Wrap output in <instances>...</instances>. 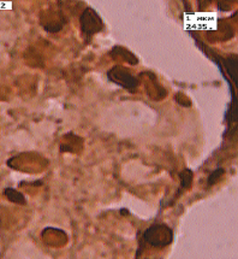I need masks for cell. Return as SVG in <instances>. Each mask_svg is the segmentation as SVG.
Here are the masks:
<instances>
[{
	"instance_id": "cell-12",
	"label": "cell",
	"mask_w": 238,
	"mask_h": 259,
	"mask_svg": "<svg viewBox=\"0 0 238 259\" xmlns=\"http://www.w3.org/2000/svg\"><path fill=\"white\" fill-rule=\"evenodd\" d=\"M176 100L177 103L180 104V105L182 106H186V107H189L190 105H192V103H190V100L188 99V98L184 96L183 93H178L176 96Z\"/></svg>"
},
{
	"instance_id": "cell-8",
	"label": "cell",
	"mask_w": 238,
	"mask_h": 259,
	"mask_svg": "<svg viewBox=\"0 0 238 259\" xmlns=\"http://www.w3.org/2000/svg\"><path fill=\"white\" fill-rule=\"evenodd\" d=\"M41 236L43 241H45V244L51 245L52 247H62V246H64L68 242L67 234H65V235L58 236L57 238V235H53L52 234L51 228H46L43 230Z\"/></svg>"
},
{
	"instance_id": "cell-9",
	"label": "cell",
	"mask_w": 238,
	"mask_h": 259,
	"mask_svg": "<svg viewBox=\"0 0 238 259\" xmlns=\"http://www.w3.org/2000/svg\"><path fill=\"white\" fill-rule=\"evenodd\" d=\"M4 195L11 201V203H15L18 205H26L27 204L26 197H24L21 192H18L17 189H15V188H5Z\"/></svg>"
},
{
	"instance_id": "cell-11",
	"label": "cell",
	"mask_w": 238,
	"mask_h": 259,
	"mask_svg": "<svg viewBox=\"0 0 238 259\" xmlns=\"http://www.w3.org/2000/svg\"><path fill=\"white\" fill-rule=\"evenodd\" d=\"M223 174H224V169H217V170H214V171H213L211 175H209V178H208V185L209 186H213L214 185V183H217L219 180L221 179V176H223Z\"/></svg>"
},
{
	"instance_id": "cell-3",
	"label": "cell",
	"mask_w": 238,
	"mask_h": 259,
	"mask_svg": "<svg viewBox=\"0 0 238 259\" xmlns=\"http://www.w3.org/2000/svg\"><path fill=\"white\" fill-rule=\"evenodd\" d=\"M80 24L82 34L87 37H92L104 28V22L101 17L92 8H87L82 12L80 17Z\"/></svg>"
},
{
	"instance_id": "cell-5",
	"label": "cell",
	"mask_w": 238,
	"mask_h": 259,
	"mask_svg": "<svg viewBox=\"0 0 238 259\" xmlns=\"http://www.w3.org/2000/svg\"><path fill=\"white\" fill-rule=\"evenodd\" d=\"M140 77L145 78L143 82H145L147 94H148L150 99L155 100V102H160V100L165 99L166 96H167V92L159 83V81L156 80L155 75L153 72L143 71L141 72Z\"/></svg>"
},
{
	"instance_id": "cell-4",
	"label": "cell",
	"mask_w": 238,
	"mask_h": 259,
	"mask_svg": "<svg viewBox=\"0 0 238 259\" xmlns=\"http://www.w3.org/2000/svg\"><path fill=\"white\" fill-rule=\"evenodd\" d=\"M40 22H41V26L46 31H48V33H58L67 24L68 20L63 12L48 10L47 14L41 15Z\"/></svg>"
},
{
	"instance_id": "cell-6",
	"label": "cell",
	"mask_w": 238,
	"mask_h": 259,
	"mask_svg": "<svg viewBox=\"0 0 238 259\" xmlns=\"http://www.w3.org/2000/svg\"><path fill=\"white\" fill-rule=\"evenodd\" d=\"M109 56H111L112 59L115 62L129 63L131 65L139 64V58H137L133 52L129 51L128 49H125L123 46H114L113 49L111 50V52H109Z\"/></svg>"
},
{
	"instance_id": "cell-2",
	"label": "cell",
	"mask_w": 238,
	"mask_h": 259,
	"mask_svg": "<svg viewBox=\"0 0 238 259\" xmlns=\"http://www.w3.org/2000/svg\"><path fill=\"white\" fill-rule=\"evenodd\" d=\"M107 78L118 86L127 88V90H135L139 87L140 80L131 74L129 69L122 65H115L107 72Z\"/></svg>"
},
{
	"instance_id": "cell-1",
	"label": "cell",
	"mask_w": 238,
	"mask_h": 259,
	"mask_svg": "<svg viewBox=\"0 0 238 259\" xmlns=\"http://www.w3.org/2000/svg\"><path fill=\"white\" fill-rule=\"evenodd\" d=\"M143 240L153 247H165L173 241V230L166 224H153L145 230Z\"/></svg>"
},
{
	"instance_id": "cell-7",
	"label": "cell",
	"mask_w": 238,
	"mask_h": 259,
	"mask_svg": "<svg viewBox=\"0 0 238 259\" xmlns=\"http://www.w3.org/2000/svg\"><path fill=\"white\" fill-rule=\"evenodd\" d=\"M78 144L82 145V139L78 138L74 133H69L63 138V143L61 144V152H70L75 153L77 148L82 146H78Z\"/></svg>"
},
{
	"instance_id": "cell-10",
	"label": "cell",
	"mask_w": 238,
	"mask_h": 259,
	"mask_svg": "<svg viewBox=\"0 0 238 259\" xmlns=\"http://www.w3.org/2000/svg\"><path fill=\"white\" fill-rule=\"evenodd\" d=\"M180 178H181V189H188L193 183L194 174L192 170L186 169L180 174Z\"/></svg>"
}]
</instances>
